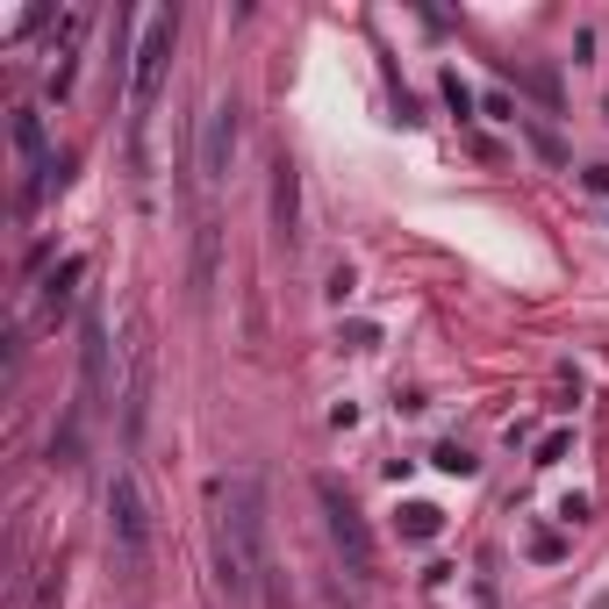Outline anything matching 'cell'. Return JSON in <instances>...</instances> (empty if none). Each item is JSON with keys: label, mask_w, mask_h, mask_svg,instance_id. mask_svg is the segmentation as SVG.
Returning <instances> with one entry per match:
<instances>
[{"label": "cell", "mask_w": 609, "mask_h": 609, "mask_svg": "<svg viewBox=\"0 0 609 609\" xmlns=\"http://www.w3.org/2000/svg\"><path fill=\"white\" fill-rule=\"evenodd\" d=\"M215 559H223V581L229 595H251L273 567H265V495L251 473L237 481H215Z\"/></svg>", "instance_id": "1"}, {"label": "cell", "mask_w": 609, "mask_h": 609, "mask_svg": "<svg viewBox=\"0 0 609 609\" xmlns=\"http://www.w3.org/2000/svg\"><path fill=\"white\" fill-rule=\"evenodd\" d=\"M315 502H323V523H331V545L345 552V567L351 574H373L381 567V552H373V531H365V517H359V502H351L337 481H315Z\"/></svg>", "instance_id": "2"}, {"label": "cell", "mask_w": 609, "mask_h": 609, "mask_svg": "<svg viewBox=\"0 0 609 609\" xmlns=\"http://www.w3.org/2000/svg\"><path fill=\"white\" fill-rule=\"evenodd\" d=\"M108 531H115V552L129 567H144V552H151V509H144V487L129 473H115V487H108Z\"/></svg>", "instance_id": "3"}, {"label": "cell", "mask_w": 609, "mask_h": 609, "mask_svg": "<svg viewBox=\"0 0 609 609\" xmlns=\"http://www.w3.org/2000/svg\"><path fill=\"white\" fill-rule=\"evenodd\" d=\"M201 179L209 187H223L229 179V158H237V101H209V115H201Z\"/></svg>", "instance_id": "4"}, {"label": "cell", "mask_w": 609, "mask_h": 609, "mask_svg": "<svg viewBox=\"0 0 609 609\" xmlns=\"http://www.w3.org/2000/svg\"><path fill=\"white\" fill-rule=\"evenodd\" d=\"M173 36H179V15H165L158 8L151 22H144V44H137V79H129V94H137V108L158 94V79H165V58H173Z\"/></svg>", "instance_id": "5"}, {"label": "cell", "mask_w": 609, "mask_h": 609, "mask_svg": "<svg viewBox=\"0 0 609 609\" xmlns=\"http://www.w3.org/2000/svg\"><path fill=\"white\" fill-rule=\"evenodd\" d=\"M295 223H301V173L279 158V165H273V229L295 244Z\"/></svg>", "instance_id": "6"}, {"label": "cell", "mask_w": 609, "mask_h": 609, "mask_svg": "<svg viewBox=\"0 0 609 609\" xmlns=\"http://www.w3.org/2000/svg\"><path fill=\"white\" fill-rule=\"evenodd\" d=\"M79 365H87V401L108 395V331H101V315H87V337H79Z\"/></svg>", "instance_id": "7"}, {"label": "cell", "mask_w": 609, "mask_h": 609, "mask_svg": "<svg viewBox=\"0 0 609 609\" xmlns=\"http://www.w3.org/2000/svg\"><path fill=\"white\" fill-rule=\"evenodd\" d=\"M144 401H151V351H137V381H129V401H122V431L144 437Z\"/></svg>", "instance_id": "8"}, {"label": "cell", "mask_w": 609, "mask_h": 609, "mask_svg": "<svg viewBox=\"0 0 609 609\" xmlns=\"http://www.w3.org/2000/svg\"><path fill=\"white\" fill-rule=\"evenodd\" d=\"M15 151L29 158V165H51V158H44V122H36V108H15Z\"/></svg>", "instance_id": "9"}, {"label": "cell", "mask_w": 609, "mask_h": 609, "mask_svg": "<svg viewBox=\"0 0 609 609\" xmlns=\"http://www.w3.org/2000/svg\"><path fill=\"white\" fill-rule=\"evenodd\" d=\"M194 287L201 295L215 287V223H201V237H194Z\"/></svg>", "instance_id": "10"}, {"label": "cell", "mask_w": 609, "mask_h": 609, "mask_svg": "<svg viewBox=\"0 0 609 609\" xmlns=\"http://www.w3.org/2000/svg\"><path fill=\"white\" fill-rule=\"evenodd\" d=\"M79 273H87V259H65V265H58L51 279H44V301H51V309H58V301L72 295V279H79Z\"/></svg>", "instance_id": "11"}, {"label": "cell", "mask_w": 609, "mask_h": 609, "mask_svg": "<svg viewBox=\"0 0 609 609\" xmlns=\"http://www.w3.org/2000/svg\"><path fill=\"white\" fill-rule=\"evenodd\" d=\"M401 517H409V523H401V531H409V538H437V509H431V502H417V509H401Z\"/></svg>", "instance_id": "12"}, {"label": "cell", "mask_w": 609, "mask_h": 609, "mask_svg": "<svg viewBox=\"0 0 609 609\" xmlns=\"http://www.w3.org/2000/svg\"><path fill=\"white\" fill-rule=\"evenodd\" d=\"M445 101H452V115H467V108H473V94L459 87V72H445Z\"/></svg>", "instance_id": "13"}, {"label": "cell", "mask_w": 609, "mask_h": 609, "mask_svg": "<svg viewBox=\"0 0 609 609\" xmlns=\"http://www.w3.org/2000/svg\"><path fill=\"white\" fill-rule=\"evenodd\" d=\"M437 467H445V473H473V459L459 452V445H437Z\"/></svg>", "instance_id": "14"}, {"label": "cell", "mask_w": 609, "mask_h": 609, "mask_svg": "<svg viewBox=\"0 0 609 609\" xmlns=\"http://www.w3.org/2000/svg\"><path fill=\"white\" fill-rule=\"evenodd\" d=\"M581 187H588V194H609V165H588V173H581Z\"/></svg>", "instance_id": "15"}]
</instances>
